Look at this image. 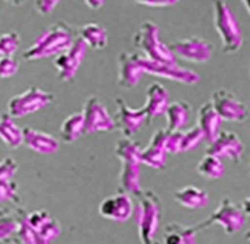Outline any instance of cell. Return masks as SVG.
Returning a JSON list of instances; mask_svg holds the SVG:
<instances>
[{"label":"cell","mask_w":250,"mask_h":244,"mask_svg":"<svg viewBox=\"0 0 250 244\" xmlns=\"http://www.w3.org/2000/svg\"><path fill=\"white\" fill-rule=\"evenodd\" d=\"M20 69V61L14 55H0V79L13 77Z\"/></svg>","instance_id":"cell-30"},{"label":"cell","mask_w":250,"mask_h":244,"mask_svg":"<svg viewBox=\"0 0 250 244\" xmlns=\"http://www.w3.org/2000/svg\"><path fill=\"white\" fill-rule=\"evenodd\" d=\"M84 134L110 133L116 128V122L107 112L106 106L96 97H89L83 108Z\"/></svg>","instance_id":"cell-9"},{"label":"cell","mask_w":250,"mask_h":244,"mask_svg":"<svg viewBox=\"0 0 250 244\" xmlns=\"http://www.w3.org/2000/svg\"><path fill=\"white\" fill-rule=\"evenodd\" d=\"M79 37H81V40L87 45V47H91L94 50H103L109 43L107 30L96 23L83 25L79 30Z\"/></svg>","instance_id":"cell-22"},{"label":"cell","mask_w":250,"mask_h":244,"mask_svg":"<svg viewBox=\"0 0 250 244\" xmlns=\"http://www.w3.org/2000/svg\"><path fill=\"white\" fill-rule=\"evenodd\" d=\"M169 49L176 58L191 64H205L213 55V46L198 36L175 40L169 45Z\"/></svg>","instance_id":"cell-8"},{"label":"cell","mask_w":250,"mask_h":244,"mask_svg":"<svg viewBox=\"0 0 250 244\" xmlns=\"http://www.w3.org/2000/svg\"><path fill=\"white\" fill-rule=\"evenodd\" d=\"M0 140L11 149L20 148L23 144L22 128L15 123V119L8 113L0 116Z\"/></svg>","instance_id":"cell-20"},{"label":"cell","mask_w":250,"mask_h":244,"mask_svg":"<svg viewBox=\"0 0 250 244\" xmlns=\"http://www.w3.org/2000/svg\"><path fill=\"white\" fill-rule=\"evenodd\" d=\"M59 3L61 0H35V7L40 15H48L55 10Z\"/></svg>","instance_id":"cell-33"},{"label":"cell","mask_w":250,"mask_h":244,"mask_svg":"<svg viewBox=\"0 0 250 244\" xmlns=\"http://www.w3.org/2000/svg\"><path fill=\"white\" fill-rule=\"evenodd\" d=\"M210 102L219 118L227 123H242L249 116V109L238 97L227 89H217Z\"/></svg>","instance_id":"cell-7"},{"label":"cell","mask_w":250,"mask_h":244,"mask_svg":"<svg viewBox=\"0 0 250 244\" xmlns=\"http://www.w3.org/2000/svg\"><path fill=\"white\" fill-rule=\"evenodd\" d=\"M143 73L145 72L140 67L139 54H136V52H120L117 77V83L120 87L126 90L133 89L139 83Z\"/></svg>","instance_id":"cell-14"},{"label":"cell","mask_w":250,"mask_h":244,"mask_svg":"<svg viewBox=\"0 0 250 244\" xmlns=\"http://www.w3.org/2000/svg\"><path fill=\"white\" fill-rule=\"evenodd\" d=\"M243 222H245L243 210L236 207L231 200L226 197L221 201L220 207L217 208L205 222L199 223L197 229H205V228L212 226L213 223H219L221 228L226 230V233L232 235V233H235L241 229Z\"/></svg>","instance_id":"cell-11"},{"label":"cell","mask_w":250,"mask_h":244,"mask_svg":"<svg viewBox=\"0 0 250 244\" xmlns=\"http://www.w3.org/2000/svg\"><path fill=\"white\" fill-rule=\"evenodd\" d=\"M114 122H116V127H118V130L125 138H132L139 131L140 126L146 122V113L143 108L133 109L121 97H117Z\"/></svg>","instance_id":"cell-12"},{"label":"cell","mask_w":250,"mask_h":244,"mask_svg":"<svg viewBox=\"0 0 250 244\" xmlns=\"http://www.w3.org/2000/svg\"><path fill=\"white\" fill-rule=\"evenodd\" d=\"M249 171H250V166H249Z\"/></svg>","instance_id":"cell-41"},{"label":"cell","mask_w":250,"mask_h":244,"mask_svg":"<svg viewBox=\"0 0 250 244\" xmlns=\"http://www.w3.org/2000/svg\"><path fill=\"white\" fill-rule=\"evenodd\" d=\"M74 29L65 21H58L45 29L36 40L23 51L25 61L57 57L61 52L67 50L74 42Z\"/></svg>","instance_id":"cell-1"},{"label":"cell","mask_w":250,"mask_h":244,"mask_svg":"<svg viewBox=\"0 0 250 244\" xmlns=\"http://www.w3.org/2000/svg\"><path fill=\"white\" fill-rule=\"evenodd\" d=\"M213 6L214 29L221 40V50L224 54H235L241 50L243 37L239 24L226 0H212Z\"/></svg>","instance_id":"cell-2"},{"label":"cell","mask_w":250,"mask_h":244,"mask_svg":"<svg viewBox=\"0 0 250 244\" xmlns=\"http://www.w3.org/2000/svg\"><path fill=\"white\" fill-rule=\"evenodd\" d=\"M55 96L51 91L32 86L26 91H23L18 96L10 98L7 104V113L14 119L25 118L28 115L44 109L45 106L52 104Z\"/></svg>","instance_id":"cell-5"},{"label":"cell","mask_w":250,"mask_h":244,"mask_svg":"<svg viewBox=\"0 0 250 244\" xmlns=\"http://www.w3.org/2000/svg\"><path fill=\"white\" fill-rule=\"evenodd\" d=\"M17 170H18V163L13 157H6L4 160L0 162V179L13 177Z\"/></svg>","instance_id":"cell-32"},{"label":"cell","mask_w":250,"mask_h":244,"mask_svg":"<svg viewBox=\"0 0 250 244\" xmlns=\"http://www.w3.org/2000/svg\"><path fill=\"white\" fill-rule=\"evenodd\" d=\"M175 197L177 203H180L183 207L191 208V210L204 207L208 204V193L197 186H186L183 189L177 191Z\"/></svg>","instance_id":"cell-24"},{"label":"cell","mask_w":250,"mask_h":244,"mask_svg":"<svg viewBox=\"0 0 250 244\" xmlns=\"http://www.w3.org/2000/svg\"><path fill=\"white\" fill-rule=\"evenodd\" d=\"M182 141H183V131L176 130L170 131L167 128V137H165V150L168 155H177L182 153Z\"/></svg>","instance_id":"cell-29"},{"label":"cell","mask_w":250,"mask_h":244,"mask_svg":"<svg viewBox=\"0 0 250 244\" xmlns=\"http://www.w3.org/2000/svg\"><path fill=\"white\" fill-rule=\"evenodd\" d=\"M87 52V45L81 40V37H76L73 45L67 50L61 52L55 57L54 65L57 69L59 80L73 81L76 74L79 72L81 62L84 59V55Z\"/></svg>","instance_id":"cell-10"},{"label":"cell","mask_w":250,"mask_h":244,"mask_svg":"<svg viewBox=\"0 0 250 244\" xmlns=\"http://www.w3.org/2000/svg\"><path fill=\"white\" fill-rule=\"evenodd\" d=\"M3 1H6L7 4L10 6H14V7H20V6H22L23 3L26 1V0H3Z\"/></svg>","instance_id":"cell-37"},{"label":"cell","mask_w":250,"mask_h":244,"mask_svg":"<svg viewBox=\"0 0 250 244\" xmlns=\"http://www.w3.org/2000/svg\"><path fill=\"white\" fill-rule=\"evenodd\" d=\"M23 133V145L30 150L40 153V155H52L58 152L61 146V141L54 137L51 134L36 130L32 127H25L22 128Z\"/></svg>","instance_id":"cell-16"},{"label":"cell","mask_w":250,"mask_h":244,"mask_svg":"<svg viewBox=\"0 0 250 244\" xmlns=\"http://www.w3.org/2000/svg\"><path fill=\"white\" fill-rule=\"evenodd\" d=\"M243 3V6L246 7V10H248V13L250 14V0H241Z\"/></svg>","instance_id":"cell-39"},{"label":"cell","mask_w":250,"mask_h":244,"mask_svg":"<svg viewBox=\"0 0 250 244\" xmlns=\"http://www.w3.org/2000/svg\"><path fill=\"white\" fill-rule=\"evenodd\" d=\"M140 67L143 69V72L147 74H153L157 77H164L168 80L177 81L186 86H195L201 81V76L195 71L191 69H186L177 65V62H155L151 59L143 57L139 54Z\"/></svg>","instance_id":"cell-6"},{"label":"cell","mask_w":250,"mask_h":244,"mask_svg":"<svg viewBox=\"0 0 250 244\" xmlns=\"http://www.w3.org/2000/svg\"><path fill=\"white\" fill-rule=\"evenodd\" d=\"M165 244H195L194 229L170 223L165 229Z\"/></svg>","instance_id":"cell-26"},{"label":"cell","mask_w":250,"mask_h":244,"mask_svg":"<svg viewBox=\"0 0 250 244\" xmlns=\"http://www.w3.org/2000/svg\"><path fill=\"white\" fill-rule=\"evenodd\" d=\"M245 146L241 138L232 131H220L216 134L213 140L208 144L206 153L219 157H228L232 162H241Z\"/></svg>","instance_id":"cell-13"},{"label":"cell","mask_w":250,"mask_h":244,"mask_svg":"<svg viewBox=\"0 0 250 244\" xmlns=\"http://www.w3.org/2000/svg\"><path fill=\"white\" fill-rule=\"evenodd\" d=\"M135 3L146 6V7H154V8H164V7H172L177 4L180 0H133Z\"/></svg>","instance_id":"cell-34"},{"label":"cell","mask_w":250,"mask_h":244,"mask_svg":"<svg viewBox=\"0 0 250 244\" xmlns=\"http://www.w3.org/2000/svg\"><path fill=\"white\" fill-rule=\"evenodd\" d=\"M242 210H243V213H245V214L250 215V197H248V199L243 201Z\"/></svg>","instance_id":"cell-38"},{"label":"cell","mask_w":250,"mask_h":244,"mask_svg":"<svg viewBox=\"0 0 250 244\" xmlns=\"http://www.w3.org/2000/svg\"><path fill=\"white\" fill-rule=\"evenodd\" d=\"M224 164L221 162V157L206 153L197 166V172L201 177L206 179H217L224 174Z\"/></svg>","instance_id":"cell-25"},{"label":"cell","mask_w":250,"mask_h":244,"mask_svg":"<svg viewBox=\"0 0 250 244\" xmlns=\"http://www.w3.org/2000/svg\"><path fill=\"white\" fill-rule=\"evenodd\" d=\"M84 3H85L91 10H99V8L104 4V0H84Z\"/></svg>","instance_id":"cell-36"},{"label":"cell","mask_w":250,"mask_h":244,"mask_svg":"<svg viewBox=\"0 0 250 244\" xmlns=\"http://www.w3.org/2000/svg\"><path fill=\"white\" fill-rule=\"evenodd\" d=\"M246 239H248V240H249V242H250V232H249V233H248V235H246Z\"/></svg>","instance_id":"cell-40"},{"label":"cell","mask_w":250,"mask_h":244,"mask_svg":"<svg viewBox=\"0 0 250 244\" xmlns=\"http://www.w3.org/2000/svg\"><path fill=\"white\" fill-rule=\"evenodd\" d=\"M220 122L221 119L219 118L217 112L214 111L210 101L199 106L197 113V126L204 134V141H206V144H209L216 137V134L219 133Z\"/></svg>","instance_id":"cell-19"},{"label":"cell","mask_w":250,"mask_h":244,"mask_svg":"<svg viewBox=\"0 0 250 244\" xmlns=\"http://www.w3.org/2000/svg\"><path fill=\"white\" fill-rule=\"evenodd\" d=\"M132 42L142 55L155 62H177L176 57L170 51L169 46L162 43L160 39V29L153 21H146L133 33Z\"/></svg>","instance_id":"cell-3"},{"label":"cell","mask_w":250,"mask_h":244,"mask_svg":"<svg viewBox=\"0 0 250 244\" xmlns=\"http://www.w3.org/2000/svg\"><path fill=\"white\" fill-rule=\"evenodd\" d=\"M15 230V222L11 218H0V239L10 236Z\"/></svg>","instance_id":"cell-35"},{"label":"cell","mask_w":250,"mask_h":244,"mask_svg":"<svg viewBox=\"0 0 250 244\" xmlns=\"http://www.w3.org/2000/svg\"><path fill=\"white\" fill-rule=\"evenodd\" d=\"M84 134V116L83 112L70 113L59 127L61 140L65 144H73Z\"/></svg>","instance_id":"cell-23"},{"label":"cell","mask_w":250,"mask_h":244,"mask_svg":"<svg viewBox=\"0 0 250 244\" xmlns=\"http://www.w3.org/2000/svg\"><path fill=\"white\" fill-rule=\"evenodd\" d=\"M169 105V93L158 81H153L146 90V102L142 106L146 113V123H151L157 116L164 115Z\"/></svg>","instance_id":"cell-15"},{"label":"cell","mask_w":250,"mask_h":244,"mask_svg":"<svg viewBox=\"0 0 250 244\" xmlns=\"http://www.w3.org/2000/svg\"><path fill=\"white\" fill-rule=\"evenodd\" d=\"M132 201L125 195L118 193L106 199L101 204V214L113 221H125L132 214Z\"/></svg>","instance_id":"cell-18"},{"label":"cell","mask_w":250,"mask_h":244,"mask_svg":"<svg viewBox=\"0 0 250 244\" xmlns=\"http://www.w3.org/2000/svg\"><path fill=\"white\" fill-rule=\"evenodd\" d=\"M17 184L10 181V178L0 179V201L17 197Z\"/></svg>","instance_id":"cell-31"},{"label":"cell","mask_w":250,"mask_h":244,"mask_svg":"<svg viewBox=\"0 0 250 244\" xmlns=\"http://www.w3.org/2000/svg\"><path fill=\"white\" fill-rule=\"evenodd\" d=\"M191 113V105L186 101H175V102H169L167 111H165V116H167V128L170 131H176V130H182L190 118Z\"/></svg>","instance_id":"cell-21"},{"label":"cell","mask_w":250,"mask_h":244,"mask_svg":"<svg viewBox=\"0 0 250 244\" xmlns=\"http://www.w3.org/2000/svg\"><path fill=\"white\" fill-rule=\"evenodd\" d=\"M140 146L132 138H120L114 146V153L121 162V174L120 181L121 185L126 191L139 192V166L140 163Z\"/></svg>","instance_id":"cell-4"},{"label":"cell","mask_w":250,"mask_h":244,"mask_svg":"<svg viewBox=\"0 0 250 244\" xmlns=\"http://www.w3.org/2000/svg\"><path fill=\"white\" fill-rule=\"evenodd\" d=\"M204 141V134L199 130V127L195 124L190 130L183 133V141H182V152H187L191 149L197 148L199 144Z\"/></svg>","instance_id":"cell-28"},{"label":"cell","mask_w":250,"mask_h":244,"mask_svg":"<svg viewBox=\"0 0 250 244\" xmlns=\"http://www.w3.org/2000/svg\"><path fill=\"white\" fill-rule=\"evenodd\" d=\"M21 46L18 32H7L0 35V55H14Z\"/></svg>","instance_id":"cell-27"},{"label":"cell","mask_w":250,"mask_h":244,"mask_svg":"<svg viewBox=\"0 0 250 244\" xmlns=\"http://www.w3.org/2000/svg\"><path fill=\"white\" fill-rule=\"evenodd\" d=\"M165 137L167 128L155 131L146 148L140 149V163L153 169H164L167 163L165 150Z\"/></svg>","instance_id":"cell-17"}]
</instances>
